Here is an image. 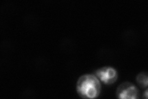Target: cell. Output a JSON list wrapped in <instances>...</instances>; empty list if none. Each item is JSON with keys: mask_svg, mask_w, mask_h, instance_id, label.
<instances>
[{"mask_svg": "<svg viewBox=\"0 0 148 99\" xmlns=\"http://www.w3.org/2000/svg\"><path fill=\"white\" fill-rule=\"evenodd\" d=\"M138 93L136 87L129 82L120 84L116 91L117 97L119 98L124 99H136L138 97Z\"/></svg>", "mask_w": 148, "mask_h": 99, "instance_id": "3", "label": "cell"}, {"mask_svg": "<svg viewBox=\"0 0 148 99\" xmlns=\"http://www.w3.org/2000/svg\"><path fill=\"white\" fill-rule=\"evenodd\" d=\"M95 76L102 82L107 85H110L117 81L118 75L114 68L109 66H105L96 69L94 72Z\"/></svg>", "mask_w": 148, "mask_h": 99, "instance_id": "2", "label": "cell"}, {"mask_svg": "<svg viewBox=\"0 0 148 99\" xmlns=\"http://www.w3.org/2000/svg\"><path fill=\"white\" fill-rule=\"evenodd\" d=\"M101 84L95 74H85L77 82V91L81 97L94 98L98 97L101 92Z\"/></svg>", "mask_w": 148, "mask_h": 99, "instance_id": "1", "label": "cell"}, {"mask_svg": "<svg viewBox=\"0 0 148 99\" xmlns=\"http://www.w3.org/2000/svg\"><path fill=\"white\" fill-rule=\"evenodd\" d=\"M143 97L145 98H147V90H146V91L144 93V96H143Z\"/></svg>", "mask_w": 148, "mask_h": 99, "instance_id": "5", "label": "cell"}, {"mask_svg": "<svg viewBox=\"0 0 148 99\" xmlns=\"http://www.w3.org/2000/svg\"><path fill=\"white\" fill-rule=\"evenodd\" d=\"M136 82L139 86L143 88L147 87L148 84V77L146 72H142L136 76Z\"/></svg>", "mask_w": 148, "mask_h": 99, "instance_id": "4", "label": "cell"}]
</instances>
